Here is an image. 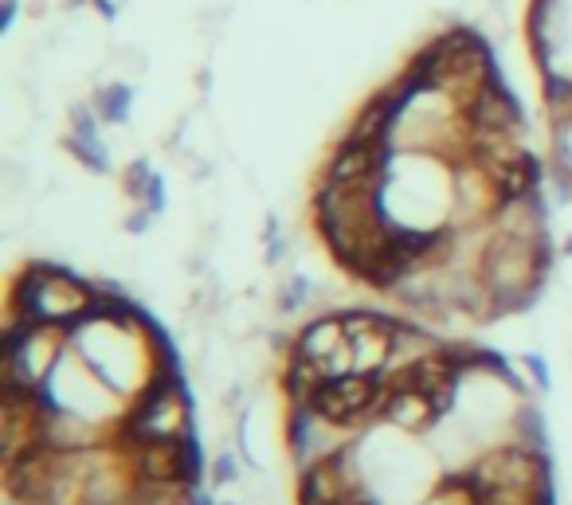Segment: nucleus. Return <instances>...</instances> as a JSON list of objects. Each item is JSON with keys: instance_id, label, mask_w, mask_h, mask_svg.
Returning <instances> with one entry per match:
<instances>
[{"instance_id": "f3484780", "label": "nucleus", "mask_w": 572, "mask_h": 505, "mask_svg": "<svg viewBox=\"0 0 572 505\" xmlns=\"http://www.w3.org/2000/svg\"><path fill=\"white\" fill-rule=\"evenodd\" d=\"M286 251H290V243H286L283 228H279V216L267 212V220H263V259H267V267H279Z\"/></svg>"}, {"instance_id": "ddd939ff", "label": "nucleus", "mask_w": 572, "mask_h": 505, "mask_svg": "<svg viewBox=\"0 0 572 505\" xmlns=\"http://www.w3.org/2000/svg\"><path fill=\"white\" fill-rule=\"evenodd\" d=\"M318 298V286H314V278L302 275V271H290L283 278V286H279V294H275V310L290 318V314H302L310 302Z\"/></svg>"}, {"instance_id": "4468645a", "label": "nucleus", "mask_w": 572, "mask_h": 505, "mask_svg": "<svg viewBox=\"0 0 572 505\" xmlns=\"http://www.w3.org/2000/svg\"><path fill=\"white\" fill-rule=\"evenodd\" d=\"M153 177H157L153 161H149V157H134V161L122 169V192H126V200H130V204H142Z\"/></svg>"}, {"instance_id": "39448f33", "label": "nucleus", "mask_w": 572, "mask_h": 505, "mask_svg": "<svg viewBox=\"0 0 572 505\" xmlns=\"http://www.w3.org/2000/svg\"><path fill=\"white\" fill-rule=\"evenodd\" d=\"M341 322H345L349 345H353V368L357 372H384L388 357H392L396 318L373 310V306H349V310H341Z\"/></svg>"}, {"instance_id": "9b49d317", "label": "nucleus", "mask_w": 572, "mask_h": 505, "mask_svg": "<svg viewBox=\"0 0 572 505\" xmlns=\"http://www.w3.org/2000/svg\"><path fill=\"white\" fill-rule=\"evenodd\" d=\"M416 505H478V486L467 470H447L428 486V494Z\"/></svg>"}, {"instance_id": "f03ea898", "label": "nucleus", "mask_w": 572, "mask_h": 505, "mask_svg": "<svg viewBox=\"0 0 572 505\" xmlns=\"http://www.w3.org/2000/svg\"><path fill=\"white\" fill-rule=\"evenodd\" d=\"M192 392L181 368H157L142 392L126 404V412L114 427V439L122 447L130 443H157V439H185L196 431L192 423Z\"/></svg>"}, {"instance_id": "f257e3e1", "label": "nucleus", "mask_w": 572, "mask_h": 505, "mask_svg": "<svg viewBox=\"0 0 572 505\" xmlns=\"http://www.w3.org/2000/svg\"><path fill=\"white\" fill-rule=\"evenodd\" d=\"M95 294H98L95 282L75 275L67 263L36 259L12 282L8 310L36 325H59L71 337V329L83 322L87 310L95 306Z\"/></svg>"}, {"instance_id": "9d476101", "label": "nucleus", "mask_w": 572, "mask_h": 505, "mask_svg": "<svg viewBox=\"0 0 572 505\" xmlns=\"http://www.w3.org/2000/svg\"><path fill=\"white\" fill-rule=\"evenodd\" d=\"M134 87L126 83V79H114V83H102L95 91V110L98 118H102V126H130V118H134Z\"/></svg>"}, {"instance_id": "0eeeda50", "label": "nucleus", "mask_w": 572, "mask_h": 505, "mask_svg": "<svg viewBox=\"0 0 572 505\" xmlns=\"http://www.w3.org/2000/svg\"><path fill=\"white\" fill-rule=\"evenodd\" d=\"M377 419L384 427L408 435V439H420V435H431L435 427H443L439 404L431 400L428 392H416V388H388Z\"/></svg>"}, {"instance_id": "6ab92c4d", "label": "nucleus", "mask_w": 572, "mask_h": 505, "mask_svg": "<svg viewBox=\"0 0 572 505\" xmlns=\"http://www.w3.org/2000/svg\"><path fill=\"white\" fill-rule=\"evenodd\" d=\"M153 224H157V216H153L145 204H134V208L126 212V220H122V231H126V235H145Z\"/></svg>"}, {"instance_id": "1a4fd4ad", "label": "nucleus", "mask_w": 572, "mask_h": 505, "mask_svg": "<svg viewBox=\"0 0 572 505\" xmlns=\"http://www.w3.org/2000/svg\"><path fill=\"white\" fill-rule=\"evenodd\" d=\"M510 439H518L525 451H537V455H549L553 451V435H549V419L541 412V404H533V396H525L514 412L510 423Z\"/></svg>"}, {"instance_id": "6e6552de", "label": "nucleus", "mask_w": 572, "mask_h": 505, "mask_svg": "<svg viewBox=\"0 0 572 505\" xmlns=\"http://www.w3.org/2000/svg\"><path fill=\"white\" fill-rule=\"evenodd\" d=\"M326 384V372L314 357L290 349L283 357V376H279V388H283V400L286 404H310L314 392Z\"/></svg>"}, {"instance_id": "7ed1b4c3", "label": "nucleus", "mask_w": 572, "mask_h": 505, "mask_svg": "<svg viewBox=\"0 0 572 505\" xmlns=\"http://www.w3.org/2000/svg\"><path fill=\"white\" fill-rule=\"evenodd\" d=\"M353 439H357L353 431L334 427L330 419H322L310 404H286L283 443H286L290 462H294V470H306V466H314V462L330 459L334 451H341V447L353 443Z\"/></svg>"}, {"instance_id": "4be33fe9", "label": "nucleus", "mask_w": 572, "mask_h": 505, "mask_svg": "<svg viewBox=\"0 0 572 505\" xmlns=\"http://www.w3.org/2000/svg\"><path fill=\"white\" fill-rule=\"evenodd\" d=\"M557 251H561L565 259H572V235H569V239H565V243H561V247H557Z\"/></svg>"}, {"instance_id": "20e7f679", "label": "nucleus", "mask_w": 572, "mask_h": 505, "mask_svg": "<svg viewBox=\"0 0 572 505\" xmlns=\"http://www.w3.org/2000/svg\"><path fill=\"white\" fill-rule=\"evenodd\" d=\"M463 118H467V126H471V138H494V134L522 138L525 134L522 102H518V94L506 87L502 75H498L494 83H486V87L463 106Z\"/></svg>"}, {"instance_id": "dca6fc26", "label": "nucleus", "mask_w": 572, "mask_h": 505, "mask_svg": "<svg viewBox=\"0 0 572 505\" xmlns=\"http://www.w3.org/2000/svg\"><path fill=\"white\" fill-rule=\"evenodd\" d=\"M239 470H243V459H239V451H228V447H220V451L212 455V462H208V478H212L216 490L236 486Z\"/></svg>"}, {"instance_id": "412c9836", "label": "nucleus", "mask_w": 572, "mask_h": 505, "mask_svg": "<svg viewBox=\"0 0 572 505\" xmlns=\"http://www.w3.org/2000/svg\"><path fill=\"white\" fill-rule=\"evenodd\" d=\"M349 505H388V502L377 498V494H365V498H357V502H349Z\"/></svg>"}, {"instance_id": "423d86ee", "label": "nucleus", "mask_w": 572, "mask_h": 505, "mask_svg": "<svg viewBox=\"0 0 572 505\" xmlns=\"http://www.w3.org/2000/svg\"><path fill=\"white\" fill-rule=\"evenodd\" d=\"M294 349L314 357L326 380L330 376H345V372H357L353 368V345H349V333L341 322V310L334 314H314L310 322H302V329L294 333Z\"/></svg>"}, {"instance_id": "5701e85b", "label": "nucleus", "mask_w": 572, "mask_h": 505, "mask_svg": "<svg viewBox=\"0 0 572 505\" xmlns=\"http://www.w3.org/2000/svg\"><path fill=\"white\" fill-rule=\"evenodd\" d=\"M220 505H239V502H220Z\"/></svg>"}, {"instance_id": "f8f14e48", "label": "nucleus", "mask_w": 572, "mask_h": 505, "mask_svg": "<svg viewBox=\"0 0 572 505\" xmlns=\"http://www.w3.org/2000/svg\"><path fill=\"white\" fill-rule=\"evenodd\" d=\"M63 149L95 177H110L114 173V157H110V145L102 138H75V134H63Z\"/></svg>"}, {"instance_id": "2eb2a0df", "label": "nucleus", "mask_w": 572, "mask_h": 505, "mask_svg": "<svg viewBox=\"0 0 572 505\" xmlns=\"http://www.w3.org/2000/svg\"><path fill=\"white\" fill-rule=\"evenodd\" d=\"M518 365H522L525 384H529L537 396H549V392H553V365H549V357H545V353L529 349V353L518 357Z\"/></svg>"}, {"instance_id": "aec40b11", "label": "nucleus", "mask_w": 572, "mask_h": 505, "mask_svg": "<svg viewBox=\"0 0 572 505\" xmlns=\"http://www.w3.org/2000/svg\"><path fill=\"white\" fill-rule=\"evenodd\" d=\"M16 16H20V0H0V36L16 28Z\"/></svg>"}, {"instance_id": "a211bd4d", "label": "nucleus", "mask_w": 572, "mask_h": 505, "mask_svg": "<svg viewBox=\"0 0 572 505\" xmlns=\"http://www.w3.org/2000/svg\"><path fill=\"white\" fill-rule=\"evenodd\" d=\"M142 204L157 216V220L169 212V181H165V173H157V177H153V184H149V192H145Z\"/></svg>"}]
</instances>
